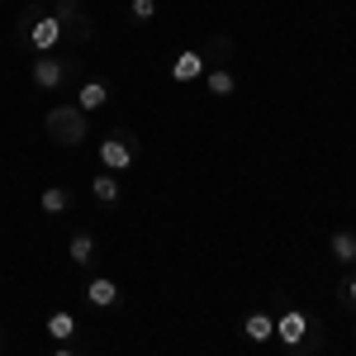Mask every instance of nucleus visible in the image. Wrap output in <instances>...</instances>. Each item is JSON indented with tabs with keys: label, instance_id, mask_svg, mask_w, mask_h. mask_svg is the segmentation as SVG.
Listing matches in <instances>:
<instances>
[{
	"label": "nucleus",
	"instance_id": "nucleus-3",
	"mask_svg": "<svg viewBox=\"0 0 356 356\" xmlns=\"http://www.w3.org/2000/svg\"><path fill=\"white\" fill-rule=\"evenodd\" d=\"M304 332H309V323H304L300 309H290V314H280V318H275V337H280L285 347H300Z\"/></svg>",
	"mask_w": 356,
	"mask_h": 356
},
{
	"label": "nucleus",
	"instance_id": "nucleus-14",
	"mask_svg": "<svg viewBox=\"0 0 356 356\" xmlns=\"http://www.w3.org/2000/svg\"><path fill=\"white\" fill-rule=\"evenodd\" d=\"M233 72H223V67H214V72H209V90H214V95H233Z\"/></svg>",
	"mask_w": 356,
	"mask_h": 356
},
{
	"label": "nucleus",
	"instance_id": "nucleus-2",
	"mask_svg": "<svg viewBox=\"0 0 356 356\" xmlns=\"http://www.w3.org/2000/svg\"><path fill=\"white\" fill-rule=\"evenodd\" d=\"M100 162H105V171H124V166H134V147H129V138L119 134V138H105L100 143Z\"/></svg>",
	"mask_w": 356,
	"mask_h": 356
},
{
	"label": "nucleus",
	"instance_id": "nucleus-15",
	"mask_svg": "<svg viewBox=\"0 0 356 356\" xmlns=\"http://www.w3.org/2000/svg\"><path fill=\"white\" fill-rule=\"evenodd\" d=\"M38 204H43V214H62V209H67V191H43V200H38Z\"/></svg>",
	"mask_w": 356,
	"mask_h": 356
},
{
	"label": "nucleus",
	"instance_id": "nucleus-11",
	"mask_svg": "<svg viewBox=\"0 0 356 356\" xmlns=\"http://www.w3.org/2000/svg\"><path fill=\"white\" fill-rule=\"evenodd\" d=\"M90 191H95L100 204H114V200H119V181H114V171H100V176L90 181Z\"/></svg>",
	"mask_w": 356,
	"mask_h": 356
},
{
	"label": "nucleus",
	"instance_id": "nucleus-1",
	"mask_svg": "<svg viewBox=\"0 0 356 356\" xmlns=\"http://www.w3.org/2000/svg\"><path fill=\"white\" fill-rule=\"evenodd\" d=\"M48 134H53V143H81L86 138V114L76 110V105H57V110L48 114Z\"/></svg>",
	"mask_w": 356,
	"mask_h": 356
},
{
	"label": "nucleus",
	"instance_id": "nucleus-5",
	"mask_svg": "<svg viewBox=\"0 0 356 356\" xmlns=\"http://www.w3.org/2000/svg\"><path fill=\"white\" fill-rule=\"evenodd\" d=\"M195 76H204V57L200 53H176V62H171V81H195Z\"/></svg>",
	"mask_w": 356,
	"mask_h": 356
},
{
	"label": "nucleus",
	"instance_id": "nucleus-10",
	"mask_svg": "<svg viewBox=\"0 0 356 356\" xmlns=\"http://www.w3.org/2000/svg\"><path fill=\"white\" fill-rule=\"evenodd\" d=\"M48 337H57V342H72V337H76V318L57 309L53 318H48Z\"/></svg>",
	"mask_w": 356,
	"mask_h": 356
},
{
	"label": "nucleus",
	"instance_id": "nucleus-17",
	"mask_svg": "<svg viewBox=\"0 0 356 356\" xmlns=\"http://www.w3.org/2000/svg\"><path fill=\"white\" fill-rule=\"evenodd\" d=\"M347 295H352V304H356V275H352V280H347Z\"/></svg>",
	"mask_w": 356,
	"mask_h": 356
},
{
	"label": "nucleus",
	"instance_id": "nucleus-7",
	"mask_svg": "<svg viewBox=\"0 0 356 356\" xmlns=\"http://www.w3.org/2000/svg\"><path fill=\"white\" fill-rule=\"evenodd\" d=\"M86 300L95 304V309H114L124 295H119V285H114V280H105V275H100V280H90V285H86Z\"/></svg>",
	"mask_w": 356,
	"mask_h": 356
},
{
	"label": "nucleus",
	"instance_id": "nucleus-12",
	"mask_svg": "<svg viewBox=\"0 0 356 356\" xmlns=\"http://www.w3.org/2000/svg\"><path fill=\"white\" fill-rule=\"evenodd\" d=\"M332 257L347 266V261H356V233H332Z\"/></svg>",
	"mask_w": 356,
	"mask_h": 356
},
{
	"label": "nucleus",
	"instance_id": "nucleus-8",
	"mask_svg": "<svg viewBox=\"0 0 356 356\" xmlns=\"http://www.w3.org/2000/svg\"><path fill=\"white\" fill-rule=\"evenodd\" d=\"M105 100H110V86L105 81H86L81 86V95H76V110H100V105H105Z\"/></svg>",
	"mask_w": 356,
	"mask_h": 356
},
{
	"label": "nucleus",
	"instance_id": "nucleus-4",
	"mask_svg": "<svg viewBox=\"0 0 356 356\" xmlns=\"http://www.w3.org/2000/svg\"><path fill=\"white\" fill-rule=\"evenodd\" d=\"M57 38H62V19H53V15H43L38 24L29 29V43H33L38 53H48V48H57Z\"/></svg>",
	"mask_w": 356,
	"mask_h": 356
},
{
	"label": "nucleus",
	"instance_id": "nucleus-9",
	"mask_svg": "<svg viewBox=\"0 0 356 356\" xmlns=\"http://www.w3.org/2000/svg\"><path fill=\"white\" fill-rule=\"evenodd\" d=\"M243 332H247V342H271L275 337V318L271 314H252L243 323Z\"/></svg>",
	"mask_w": 356,
	"mask_h": 356
},
{
	"label": "nucleus",
	"instance_id": "nucleus-18",
	"mask_svg": "<svg viewBox=\"0 0 356 356\" xmlns=\"http://www.w3.org/2000/svg\"><path fill=\"white\" fill-rule=\"evenodd\" d=\"M53 356H76V352H72V347H62V352H53Z\"/></svg>",
	"mask_w": 356,
	"mask_h": 356
},
{
	"label": "nucleus",
	"instance_id": "nucleus-13",
	"mask_svg": "<svg viewBox=\"0 0 356 356\" xmlns=\"http://www.w3.org/2000/svg\"><path fill=\"white\" fill-rule=\"evenodd\" d=\"M67 252H72V261H76V266H86V261H90V252H95V238H90V233H76Z\"/></svg>",
	"mask_w": 356,
	"mask_h": 356
},
{
	"label": "nucleus",
	"instance_id": "nucleus-16",
	"mask_svg": "<svg viewBox=\"0 0 356 356\" xmlns=\"http://www.w3.org/2000/svg\"><path fill=\"white\" fill-rule=\"evenodd\" d=\"M134 15L138 19H152L157 15V0H134Z\"/></svg>",
	"mask_w": 356,
	"mask_h": 356
},
{
	"label": "nucleus",
	"instance_id": "nucleus-6",
	"mask_svg": "<svg viewBox=\"0 0 356 356\" xmlns=\"http://www.w3.org/2000/svg\"><path fill=\"white\" fill-rule=\"evenodd\" d=\"M62 67H67V62H57V57H38V62H33V86H38V90L62 86Z\"/></svg>",
	"mask_w": 356,
	"mask_h": 356
}]
</instances>
